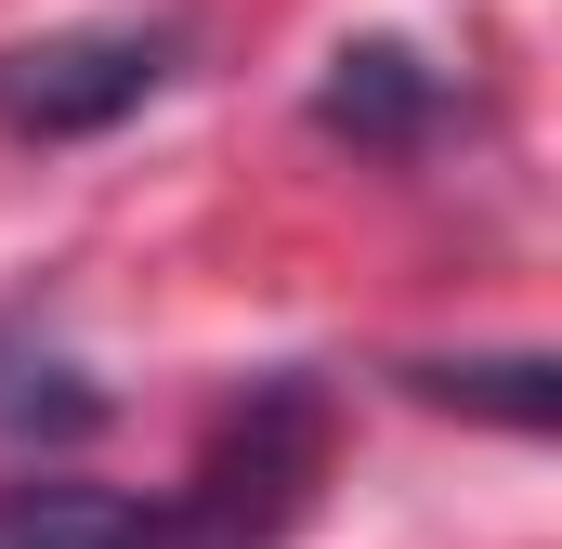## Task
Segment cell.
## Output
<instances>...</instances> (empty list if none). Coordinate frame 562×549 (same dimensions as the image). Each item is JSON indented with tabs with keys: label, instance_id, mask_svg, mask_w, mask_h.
Instances as JSON below:
<instances>
[{
	"label": "cell",
	"instance_id": "7a4b0ae2",
	"mask_svg": "<svg viewBox=\"0 0 562 549\" xmlns=\"http://www.w3.org/2000/svg\"><path fill=\"white\" fill-rule=\"evenodd\" d=\"M157 79H170V26H66V40L0 53V119L40 144H79V132H119Z\"/></svg>",
	"mask_w": 562,
	"mask_h": 549
},
{
	"label": "cell",
	"instance_id": "5b68a950",
	"mask_svg": "<svg viewBox=\"0 0 562 549\" xmlns=\"http://www.w3.org/2000/svg\"><path fill=\"white\" fill-rule=\"evenodd\" d=\"M431 406H471V418H510V432H550V354H497V367H406Z\"/></svg>",
	"mask_w": 562,
	"mask_h": 549
},
{
	"label": "cell",
	"instance_id": "277c9868",
	"mask_svg": "<svg viewBox=\"0 0 562 549\" xmlns=\"http://www.w3.org/2000/svg\"><path fill=\"white\" fill-rule=\"evenodd\" d=\"M0 549H170V524H157V497L40 471V484H0Z\"/></svg>",
	"mask_w": 562,
	"mask_h": 549
},
{
	"label": "cell",
	"instance_id": "3957f363",
	"mask_svg": "<svg viewBox=\"0 0 562 549\" xmlns=\"http://www.w3.org/2000/svg\"><path fill=\"white\" fill-rule=\"evenodd\" d=\"M445 119V79H431L406 40H353L340 66H327V92H314V132L340 144H380V157H406V144Z\"/></svg>",
	"mask_w": 562,
	"mask_h": 549
},
{
	"label": "cell",
	"instance_id": "6da1fadb",
	"mask_svg": "<svg viewBox=\"0 0 562 549\" xmlns=\"http://www.w3.org/2000/svg\"><path fill=\"white\" fill-rule=\"evenodd\" d=\"M314 484H327V393L288 367V380H249L210 418V445L157 497V524H170V549H276L314 511Z\"/></svg>",
	"mask_w": 562,
	"mask_h": 549
}]
</instances>
